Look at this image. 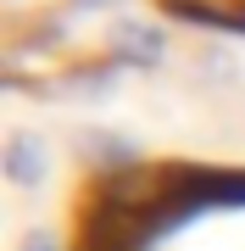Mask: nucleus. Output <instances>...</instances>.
<instances>
[{"label":"nucleus","instance_id":"obj_1","mask_svg":"<svg viewBox=\"0 0 245 251\" xmlns=\"http://www.w3.org/2000/svg\"><path fill=\"white\" fill-rule=\"evenodd\" d=\"M106 50H111L117 67H156L162 50H167V34L145 17H117L111 34H106Z\"/></svg>","mask_w":245,"mask_h":251},{"label":"nucleus","instance_id":"obj_2","mask_svg":"<svg viewBox=\"0 0 245 251\" xmlns=\"http://www.w3.org/2000/svg\"><path fill=\"white\" fill-rule=\"evenodd\" d=\"M0 168H6V179L17 190H39L45 173H50V151H45L39 134H11L6 151H0Z\"/></svg>","mask_w":245,"mask_h":251},{"label":"nucleus","instance_id":"obj_3","mask_svg":"<svg viewBox=\"0 0 245 251\" xmlns=\"http://www.w3.org/2000/svg\"><path fill=\"white\" fill-rule=\"evenodd\" d=\"M17 251H62V240H56V234H50V229H28Z\"/></svg>","mask_w":245,"mask_h":251},{"label":"nucleus","instance_id":"obj_4","mask_svg":"<svg viewBox=\"0 0 245 251\" xmlns=\"http://www.w3.org/2000/svg\"><path fill=\"white\" fill-rule=\"evenodd\" d=\"M111 6H128V0H67L73 17H89V11H111Z\"/></svg>","mask_w":245,"mask_h":251},{"label":"nucleus","instance_id":"obj_5","mask_svg":"<svg viewBox=\"0 0 245 251\" xmlns=\"http://www.w3.org/2000/svg\"><path fill=\"white\" fill-rule=\"evenodd\" d=\"M228 28H234V34H245V0H234V6H228Z\"/></svg>","mask_w":245,"mask_h":251}]
</instances>
